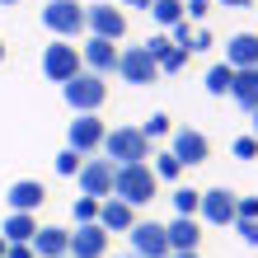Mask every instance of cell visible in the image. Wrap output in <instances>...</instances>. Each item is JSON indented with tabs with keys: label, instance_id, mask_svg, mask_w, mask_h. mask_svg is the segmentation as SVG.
Segmentation results:
<instances>
[{
	"label": "cell",
	"instance_id": "cell-1",
	"mask_svg": "<svg viewBox=\"0 0 258 258\" xmlns=\"http://www.w3.org/2000/svg\"><path fill=\"white\" fill-rule=\"evenodd\" d=\"M99 155L113 160L117 169H122V164H150V155H155V150H150V141H146L141 127H108Z\"/></svg>",
	"mask_w": 258,
	"mask_h": 258
},
{
	"label": "cell",
	"instance_id": "cell-2",
	"mask_svg": "<svg viewBox=\"0 0 258 258\" xmlns=\"http://www.w3.org/2000/svg\"><path fill=\"white\" fill-rule=\"evenodd\" d=\"M113 197H122L127 207H150L160 197V178L150 174V164H122L113 174Z\"/></svg>",
	"mask_w": 258,
	"mask_h": 258
},
{
	"label": "cell",
	"instance_id": "cell-3",
	"mask_svg": "<svg viewBox=\"0 0 258 258\" xmlns=\"http://www.w3.org/2000/svg\"><path fill=\"white\" fill-rule=\"evenodd\" d=\"M61 99H66L71 113H99L103 103H108V80L94 75V71H80L75 80L61 85Z\"/></svg>",
	"mask_w": 258,
	"mask_h": 258
},
{
	"label": "cell",
	"instance_id": "cell-4",
	"mask_svg": "<svg viewBox=\"0 0 258 258\" xmlns=\"http://www.w3.org/2000/svg\"><path fill=\"white\" fill-rule=\"evenodd\" d=\"M42 28H47L52 38H85V5H75V0H47L42 5Z\"/></svg>",
	"mask_w": 258,
	"mask_h": 258
},
{
	"label": "cell",
	"instance_id": "cell-5",
	"mask_svg": "<svg viewBox=\"0 0 258 258\" xmlns=\"http://www.w3.org/2000/svg\"><path fill=\"white\" fill-rule=\"evenodd\" d=\"M80 71H85V61H80V47H75V42L52 38L47 47H42V75H47L52 85H66V80H75Z\"/></svg>",
	"mask_w": 258,
	"mask_h": 258
},
{
	"label": "cell",
	"instance_id": "cell-6",
	"mask_svg": "<svg viewBox=\"0 0 258 258\" xmlns=\"http://www.w3.org/2000/svg\"><path fill=\"white\" fill-rule=\"evenodd\" d=\"M85 38H103V42H122L127 38V14L122 5H85Z\"/></svg>",
	"mask_w": 258,
	"mask_h": 258
},
{
	"label": "cell",
	"instance_id": "cell-7",
	"mask_svg": "<svg viewBox=\"0 0 258 258\" xmlns=\"http://www.w3.org/2000/svg\"><path fill=\"white\" fill-rule=\"evenodd\" d=\"M103 136H108V122H103L99 113H75V122L66 127V146L75 150V155H99L103 150Z\"/></svg>",
	"mask_w": 258,
	"mask_h": 258
},
{
	"label": "cell",
	"instance_id": "cell-8",
	"mask_svg": "<svg viewBox=\"0 0 258 258\" xmlns=\"http://www.w3.org/2000/svg\"><path fill=\"white\" fill-rule=\"evenodd\" d=\"M169 155L183 164V169H192V164H207V160H211L207 132H197V127H174V132H169Z\"/></svg>",
	"mask_w": 258,
	"mask_h": 258
},
{
	"label": "cell",
	"instance_id": "cell-9",
	"mask_svg": "<svg viewBox=\"0 0 258 258\" xmlns=\"http://www.w3.org/2000/svg\"><path fill=\"white\" fill-rule=\"evenodd\" d=\"M132 258H169V235H164L160 221H136L127 230Z\"/></svg>",
	"mask_w": 258,
	"mask_h": 258
},
{
	"label": "cell",
	"instance_id": "cell-10",
	"mask_svg": "<svg viewBox=\"0 0 258 258\" xmlns=\"http://www.w3.org/2000/svg\"><path fill=\"white\" fill-rule=\"evenodd\" d=\"M113 174H117V164L113 160H103V155H89L85 164H80V174H75V183H80V192L85 197H113Z\"/></svg>",
	"mask_w": 258,
	"mask_h": 258
},
{
	"label": "cell",
	"instance_id": "cell-11",
	"mask_svg": "<svg viewBox=\"0 0 258 258\" xmlns=\"http://www.w3.org/2000/svg\"><path fill=\"white\" fill-rule=\"evenodd\" d=\"M235 197L230 188H207L202 192V207H197V221L202 225H216V230H225V225H235Z\"/></svg>",
	"mask_w": 258,
	"mask_h": 258
},
{
	"label": "cell",
	"instance_id": "cell-12",
	"mask_svg": "<svg viewBox=\"0 0 258 258\" xmlns=\"http://www.w3.org/2000/svg\"><path fill=\"white\" fill-rule=\"evenodd\" d=\"M108 244H113V235L103 230L99 221H89V225H75V230H71L66 258H108Z\"/></svg>",
	"mask_w": 258,
	"mask_h": 258
},
{
	"label": "cell",
	"instance_id": "cell-13",
	"mask_svg": "<svg viewBox=\"0 0 258 258\" xmlns=\"http://www.w3.org/2000/svg\"><path fill=\"white\" fill-rule=\"evenodd\" d=\"M141 47L150 52V61L160 66V75H178V71H188V61H192V52H188V47H174V42H169V33L146 38Z\"/></svg>",
	"mask_w": 258,
	"mask_h": 258
},
{
	"label": "cell",
	"instance_id": "cell-14",
	"mask_svg": "<svg viewBox=\"0 0 258 258\" xmlns=\"http://www.w3.org/2000/svg\"><path fill=\"white\" fill-rule=\"evenodd\" d=\"M117 75H122V85H155L160 66L150 61L146 47H122L117 52Z\"/></svg>",
	"mask_w": 258,
	"mask_h": 258
},
{
	"label": "cell",
	"instance_id": "cell-15",
	"mask_svg": "<svg viewBox=\"0 0 258 258\" xmlns=\"http://www.w3.org/2000/svg\"><path fill=\"white\" fill-rule=\"evenodd\" d=\"M117 42H103V38H85L80 42V61H85V71H94V75H117Z\"/></svg>",
	"mask_w": 258,
	"mask_h": 258
},
{
	"label": "cell",
	"instance_id": "cell-16",
	"mask_svg": "<svg viewBox=\"0 0 258 258\" xmlns=\"http://www.w3.org/2000/svg\"><path fill=\"white\" fill-rule=\"evenodd\" d=\"M164 235H169V253H197V244H202V221L197 216H174L164 225Z\"/></svg>",
	"mask_w": 258,
	"mask_h": 258
},
{
	"label": "cell",
	"instance_id": "cell-17",
	"mask_svg": "<svg viewBox=\"0 0 258 258\" xmlns=\"http://www.w3.org/2000/svg\"><path fill=\"white\" fill-rule=\"evenodd\" d=\"M136 221H141V216H136V207H127L122 197H103V202H99V225L108 235H127Z\"/></svg>",
	"mask_w": 258,
	"mask_h": 258
},
{
	"label": "cell",
	"instance_id": "cell-18",
	"mask_svg": "<svg viewBox=\"0 0 258 258\" xmlns=\"http://www.w3.org/2000/svg\"><path fill=\"white\" fill-rule=\"evenodd\" d=\"M5 202H10V211H28V216H38V207L47 202V188H42L38 178H19V183H10Z\"/></svg>",
	"mask_w": 258,
	"mask_h": 258
},
{
	"label": "cell",
	"instance_id": "cell-19",
	"mask_svg": "<svg viewBox=\"0 0 258 258\" xmlns=\"http://www.w3.org/2000/svg\"><path fill=\"white\" fill-rule=\"evenodd\" d=\"M225 66L253 71L258 66V33H230L225 38Z\"/></svg>",
	"mask_w": 258,
	"mask_h": 258
},
{
	"label": "cell",
	"instance_id": "cell-20",
	"mask_svg": "<svg viewBox=\"0 0 258 258\" xmlns=\"http://www.w3.org/2000/svg\"><path fill=\"white\" fill-rule=\"evenodd\" d=\"M66 249H71V230L66 225H38L33 258H66Z\"/></svg>",
	"mask_w": 258,
	"mask_h": 258
},
{
	"label": "cell",
	"instance_id": "cell-21",
	"mask_svg": "<svg viewBox=\"0 0 258 258\" xmlns=\"http://www.w3.org/2000/svg\"><path fill=\"white\" fill-rule=\"evenodd\" d=\"M0 235H5V244H33V235H38V216H28V211H10L5 225H0Z\"/></svg>",
	"mask_w": 258,
	"mask_h": 258
},
{
	"label": "cell",
	"instance_id": "cell-22",
	"mask_svg": "<svg viewBox=\"0 0 258 258\" xmlns=\"http://www.w3.org/2000/svg\"><path fill=\"white\" fill-rule=\"evenodd\" d=\"M230 99H235L244 113H253V108H258V66H253V71H235Z\"/></svg>",
	"mask_w": 258,
	"mask_h": 258
},
{
	"label": "cell",
	"instance_id": "cell-23",
	"mask_svg": "<svg viewBox=\"0 0 258 258\" xmlns=\"http://www.w3.org/2000/svg\"><path fill=\"white\" fill-rule=\"evenodd\" d=\"M202 85H207V94H211V99H225V94H230V85H235V66H225V61L207 66Z\"/></svg>",
	"mask_w": 258,
	"mask_h": 258
},
{
	"label": "cell",
	"instance_id": "cell-24",
	"mask_svg": "<svg viewBox=\"0 0 258 258\" xmlns=\"http://www.w3.org/2000/svg\"><path fill=\"white\" fill-rule=\"evenodd\" d=\"M150 19H155L160 28L183 24V19H188V14H183V0H150Z\"/></svg>",
	"mask_w": 258,
	"mask_h": 258
},
{
	"label": "cell",
	"instance_id": "cell-25",
	"mask_svg": "<svg viewBox=\"0 0 258 258\" xmlns=\"http://www.w3.org/2000/svg\"><path fill=\"white\" fill-rule=\"evenodd\" d=\"M150 160H155V164H150V174H155L160 183H178V178H183V164H178L169 150H155Z\"/></svg>",
	"mask_w": 258,
	"mask_h": 258
},
{
	"label": "cell",
	"instance_id": "cell-26",
	"mask_svg": "<svg viewBox=\"0 0 258 258\" xmlns=\"http://www.w3.org/2000/svg\"><path fill=\"white\" fill-rule=\"evenodd\" d=\"M202 207V188H174V216H197Z\"/></svg>",
	"mask_w": 258,
	"mask_h": 258
},
{
	"label": "cell",
	"instance_id": "cell-27",
	"mask_svg": "<svg viewBox=\"0 0 258 258\" xmlns=\"http://www.w3.org/2000/svg\"><path fill=\"white\" fill-rule=\"evenodd\" d=\"M141 132H146V141H164V136L174 132V117L169 113H150L146 122H141Z\"/></svg>",
	"mask_w": 258,
	"mask_h": 258
},
{
	"label": "cell",
	"instance_id": "cell-28",
	"mask_svg": "<svg viewBox=\"0 0 258 258\" xmlns=\"http://www.w3.org/2000/svg\"><path fill=\"white\" fill-rule=\"evenodd\" d=\"M71 216H75V225H89V221H99V197H75L71 202Z\"/></svg>",
	"mask_w": 258,
	"mask_h": 258
},
{
	"label": "cell",
	"instance_id": "cell-29",
	"mask_svg": "<svg viewBox=\"0 0 258 258\" xmlns=\"http://www.w3.org/2000/svg\"><path fill=\"white\" fill-rule=\"evenodd\" d=\"M80 164H85V155H75V150L66 146V150H61V155H56V160H52V169H56V174H61V178H75V174H80Z\"/></svg>",
	"mask_w": 258,
	"mask_h": 258
},
{
	"label": "cell",
	"instance_id": "cell-30",
	"mask_svg": "<svg viewBox=\"0 0 258 258\" xmlns=\"http://www.w3.org/2000/svg\"><path fill=\"white\" fill-rule=\"evenodd\" d=\"M230 155H235V160H258V136H235Z\"/></svg>",
	"mask_w": 258,
	"mask_h": 258
},
{
	"label": "cell",
	"instance_id": "cell-31",
	"mask_svg": "<svg viewBox=\"0 0 258 258\" xmlns=\"http://www.w3.org/2000/svg\"><path fill=\"white\" fill-rule=\"evenodd\" d=\"M211 47H216V38H211V28H202V24H197V28H192V42H188V52L197 56V52H211Z\"/></svg>",
	"mask_w": 258,
	"mask_h": 258
},
{
	"label": "cell",
	"instance_id": "cell-32",
	"mask_svg": "<svg viewBox=\"0 0 258 258\" xmlns=\"http://www.w3.org/2000/svg\"><path fill=\"white\" fill-rule=\"evenodd\" d=\"M235 221H258V197H235Z\"/></svg>",
	"mask_w": 258,
	"mask_h": 258
},
{
	"label": "cell",
	"instance_id": "cell-33",
	"mask_svg": "<svg viewBox=\"0 0 258 258\" xmlns=\"http://www.w3.org/2000/svg\"><path fill=\"white\" fill-rule=\"evenodd\" d=\"M230 230H235L239 239H244V244H249V249H258V221H235V225H230Z\"/></svg>",
	"mask_w": 258,
	"mask_h": 258
},
{
	"label": "cell",
	"instance_id": "cell-34",
	"mask_svg": "<svg viewBox=\"0 0 258 258\" xmlns=\"http://www.w3.org/2000/svg\"><path fill=\"white\" fill-rule=\"evenodd\" d=\"M183 14H188V19H197V24H202L207 14H211V0H183Z\"/></svg>",
	"mask_w": 258,
	"mask_h": 258
},
{
	"label": "cell",
	"instance_id": "cell-35",
	"mask_svg": "<svg viewBox=\"0 0 258 258\" xmlns=\"http://www.w3.org/2000/svg\"><path fill=\"white\" fill-rule=\"evenodd\" d=\"M5 258H33V244H5Z\"/></svg>",
	"mask_w": 258,
	"mask_h": 258
},
{
	"label": "cell",
	"instance_id": "cell-36",
	"mask_svg": "<svg viewBox=\"0 0 258 258\" xmlns=\"http://www.w3.org/2000/svg\"><path fill=\"white\" fill-rule=\"evenodd\" d=\"M211 5H225V10H249L253 0H211Z\"/></svg>",
	"mask_w": 258,
	"mask_h": 258
},
{
	"label": "cell",
	"instance_id": "cell-37",
	"mask_svg": "<svg viewBox=\"0 0 258 258\" xmlns=\"http://www.w3.org/2000/svg\"><path fill=\"white\" fill-rule=\"evenodd\" d=\"M122 5H132V10H150V0H122Z\"/></svg>",
	"mask_w": 258,
	"mask_h": 258
},
{
	"label": "cell",
	"instance_id": "cell-38",
	"mask_svg": "<svg viewBox=\"0 0 258 258\" xmlns=\"http://www.w3.org/2000/svg\"><path fill=\"white\" fill-rule=\"evenodd\" d=\"M5 56H10V47H5V38H0V66H5Z\"/></svg>",
	"mask_w": 258,
	"mask_h": 258
},
{
	"label": "cell",
	"instance_id": "cell-39",
	"mask_svg": "<svg viewBox=\"0 0 258 258\" xmlns=\"http://www.w3.org/2000/svg\"><path fill=\"white\" fill-rule=\"evenodd\" d=\"M169 258H202V253H169Z\"/></svg>",
	"mask_w": 258,
	"mask_h": 258
},
{
	"label": "cell",
	"instance_id": "cell-40",
	"mask_svg": "<svg viewBox=\"0 0 258 258\" xmlns=\"http://www.w3.org/2000/svg\"><path fill=\"white\" fill-rule=\"evenodd\" d=\"M253 136H258V108H253Z\"/></svg>",
	"mask_w": 258,
	"mask_h": 258
},
{
	"label": "cell",
	"instance_id": "cell-41",
	"mask_svg": "<svg viewBox=\"0 0 258 258\" xmlns=\"http://www.w3.org/2000/svg\"><path fill=\"white\" fill-rule=\"evenodd\" d=\"M0 258H5V235H0Z\"/></svg>",
	"mask_w": 258,
	"mask_h": 258
},
{
	"label": "cell",
	"instance_id": "cell-42",
	"mask_svg": "<svg viewBox=\"0 0 258 258\" xmlns=\"http://www.w3.org/2000/svg\"><path fill=\"white\" fill-rule=\"evenodd\" d=\"M0 5H19V0H0Z\"/></svg>",
	"mask_w": 258,
	"mask_h": 258
},
{
	"label": "cell",
	"instance_id": "cell-43",
	"mask_svg": "<svg viewBox=\"0 0 258 258\" xmlns=\"http://www.w3.org/2000/svg\"><path fill=\"white\" fill-rule=\"evenodd\" d=\"M113 258H132V253H113Z\"/></svg>",
	"mask_w": 258,
	"mask_h": 258
}]
</instances>
